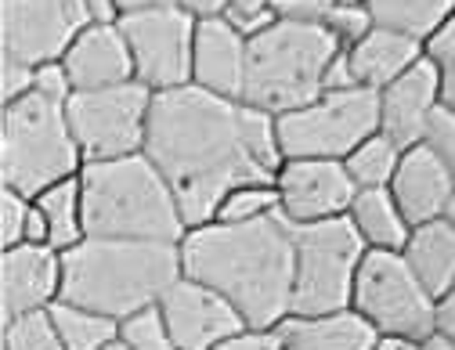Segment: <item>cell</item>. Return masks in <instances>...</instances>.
<instances>
[{
    "mask_svg": "<svg viewBox=\"0 0 455 350\" xmlns=\"http://www.w3.org/2000/svg\"><path fill=\"white\" fill-rule=\"evenodd\" d=\"M196 26L181 4L145 8L120 19V29L131 44L134 80L148 91H178L192 84V54H196Z\"/></svg>",
    "mask_w": 455,
    "mask_h": 350,
    "instance_id": "obj_11",
    "label": "cell"
},
{
    "mask_svg": "<svg viewBox=\"0 0 455 350\" xmlns=\"http://www.w3.org/2000/svg\"><path fill=\"white\" fill-rule=\"evenodd\" d=\"M402 253L437 300L455 285V227L444 217L416 224Z\"/></svg>",
    "mask_w": 455,
    "mask_h": 350,
    "instance_id": "obj_22",
    "label": "cell"
},
{
    "mask_svg": "<svg viewBox=\"0 0 455 350\" xmlns=\"http://www.w3.org/2000/svg\"><path fill=\"white\" fill-rule=\"evenodd\" d=\"M351 87H358V80H355V69H351L347 47H339L336 58L329 62V69H325V91H351Z\"/></svg>",
    "mask_w": 455,
    "mask_h": 350,
    "instance_id": "obj_39",
    "label": "cell"
},
{
    "mask_svg": "<svg viewBox=\"0 0 455 350\" xmlns=\"http://www.w3.org/2000/svg\"><path fill=\"white\" fill-rule=\"evenodd\" d=\"M423 346H427V350H455V339H448V336L434 332L430 339H423Z\"/></svg>",
    "mask_w": 455,
    "mask_h": 350,
    "instance_id": "obj_45",
    "label": "cell"
},
{
    "mask_svg": "<svg viewBox=\"0 0 455 350\" xmlns=\"http://www.w3.org/2000/svg\"><path fill=\"white\" fill-rule=\"evenodd\" d=\"M376 94H379V134H387L397 148L423 145L434 112L444 105L437 66L427 54L405 76H397L394 84H387Z\"/></svg>",
    "mask_w": 455,
    "mask_h": 350,
    "instance_id": "obj_15",
    "label": "cell"
},
{
    "mask_svg": "<svg viewBox=\"0 0 455 350\" xmlns=\"http://www.w3.org/2000/svg\"><path fill=\"white\" fill-rule=\"evenodd\" d=\"M402 152H405V148H397V145H394L387 134H379V131H376L372 138H365V141L344 159L355 188H390L394 170H397V163H402Z\"/></svg>",
    "mask_w": 455,
    "mask_h": 350,
    "instance_id": "obj_27",
    "label": "cell"
},
{
    "mask_svg": "<svg viewBox=\"0 0 455 350\" xmlns=\"http://www.w3.org/2000/svg\"><path fill=\"white\" fill-rule=\"evenodd\" d=\"M62 66L73 80L76 91H101V87H116L134 80V58L131 44L116 26H98L91 22L73 47L62 54Z\"/></svg>",
    "mask_w": 455,
    "mask_h": 350,
    "instance_id": "obj_18",
    "label": "cell"
},
{
    "mask_svg": "<svg viewBox=\"0 0 455 350\" xmlns=\"http://www.w3.org/2000/svg\"><path fill=\"white\" fill-rule=\"evenodd\" d=\"M293 246H297V274H293L290 314H325L351 307L358 267L369 253L351 217L293 224Z\"/></svg>",
    "mask_w": 455,
    "mask_h": 350,
    "instance_id": "obj_7",
    "label": "cell"
},
{
    "mask_svg": "<svg viewBox=\"0 0 455 350\" xmlns=\"http://www.w3.org/2000/svg\"><path fill=\"white\" fill-rule=\"evenodd\" d=\"M437 332L455 339V285L437 300Z\"/></svg>",
    "mask_w": 455,
    "mask_h": 350,
    "instance_id": "obj_42",
    "label": "cell"
},
{
    "mask_svg": "<svg viewBox=\"0 0 455 350\" xmlns=\"http://www.w3.org/2000/svg\"><path fill=\"white\" fill-rule=\"evenodd\" d=\"M427 58L437 66L441 76V101L455 108V15L427 40Z\"/></svg>",
    "mask_w": 455,
    "mask_h": 350,
    "instance_id": "obj_32",
    "label": "cell"
},
{
    "mask_svg": "<svg viewBox=\"0 0 455 350\" xmlns=\"http://www.w3.org/2000/svg\"><path fill=\"white\" fill-rule=\"evenodd\" d=\"M87 26L84 0H0V51L26 66L62 62Z\"/></svg>",
    "mask_w": 455,
    "mask_h": 350,
    "instance_id": "obj_12",
    "label": "cell"
},
{
    "mask_svg": "<svg viewBox=\"0 0 455 350\" xmlns=\"http://www.w3.org/2000/svg\"><path fill=\"white\" fill-rule=\"evenodd\" d=\"M47 220V246L59 253L73 250L76 243L87 239V224H84V192H80V173L66 178L59 185H51L33 199Z\"/></svg>",
    "mask_w": 455,
    "mask_h": 350,
    "instance_id": "obj_24",
    "label": "cell"
},
{
    "mask_svg": "<svg viewBox=\"0 0 455 350\" xmlns=\"http://www.w3.org/2000/svg\"><path fill=\"white\" fill-rule=\"evenodd\" d=\"M379 131V94L369 87L325 91L304 108L278 115V141L286 159H339Z\"/></svg>",
    "mask_w": 455,
    "mask_h": 350,
    "instance_id": "obj_8",
    "label": "cell"
},
{
    "mask_svg": "<svg viewBox=\"0 0 455 350\" xmlns=\"http://www.w3.org/2000/svg\"><path fill=\"white\" fill-rule=\"evenodd\" d=\"M80 192L87 235L156 243H181L188 235L174 188L145 152L84 163Z\"/></svg>",
    "mask_w": 455,
    "mask_h": 350,
    "instance_id": "obj_4",
    "label": "cell"
},
{
    "mask_svg": "<svg viewBox=\"0 0 455 350\" xmlns=\"http://www.w3.org/2000/svg\"><path fill=\"white\" fill-rule=\"evenodd\" d=\"M4 350H66L51 307L4 318Z\"/></svg>",
    "mask_w": 455,
    "mask_h": 350,
    "instance_id": "obj_28",
    "label": "cell"
},
{
    "mask_svg": "<svg viewBox=\"0 0 455 350\" xmlns=\"http://www.w3.org/2000/svg\"><path fill=\"white\" fill-rule=\"evenodd\" d=\"M275 4V15L286 19V22H315V26H325L329 12L339 4V0H271Z\"/></svg>",
    "mask_w": 455,
    "mask_h": 350,
    "instance_id": "obj_35",
    "label": "cell"
},
{
    "mask_svg": "<svg viewBox=\"0 0 455 350\" xmlns=\"http://www.w3.org/2000/svg\"><path fill=\"white\" fill-rule=\"evenodd\" d=\"M444 220L455 227V192H451V199H448V206H444Z\"/></svg>",
    "mask_w": 455,
    "mask_h": 350,
    "instance_id": "obj_46",
    "label": "cell"
},
{
    "mask_svg": "<svg viewBox=\"0 0 455 350\" xmlns=\"http://www.w3.org/2000/svg\"><path fill=\"white\" fill-rule=\"evenodd\" d=\"M278 213V192L275 185H243L235 192H228V199L220 203L213 220H228V224H243V220H257Z\"/></svg>",
    "mask_w": 455,
    "mask_h": 350,
    "instance_id": "obj_30",
    "label": "cell"
},
{
    "mask_svg": "<svg viewBox=\"0 0 455 350\" xmlns=\"http://www.w3.org/2000/svg\"><path fill=\"white\" fill-rule=\"evenodd\" d=\"M29 213H33V199L4 185V195H0V243H4V250L26 243Z\"/></svg>",
    "mask_w": 455,
    "mask_h": 350,
    "instance_id": "obj_33",
    "label": "cell"
},
{
    "mask_svg": "<svg viewBox=\"0 0 455 350\" xmlns=\"http://www.w3.org/2000/svg\"><path fill=\"white\" fill-rule=\"evenodd\" d=\"M423 141H427V145L437 152V159L448 166L451 181H455V108L441 105V108L434 112L430 131H427V138H423Z\"/></svg>",
    "mask_w": 455,
    "mask_h": 350,
    "instance_id": "obj_34",
    "label": "cell"
},
{
    "mask_svg": "<svg viewBox=\"0 0 455 350\" xmlns=\"http://www.w3.org/2000/svg\"><path fill=\"white\" fill-rule=\"evenodd\" d=\"M181 267L188 278L232 300L250 329H275L293 311L297 246L293 224L282 210L243 224L210 220L188 227L181 239Z\"/></svg>",
    "mask_w": 455,
    "mask_h": 350,
    "instance_id": "obj_2",
    "label": "cell"
},
{
    "mask_svg": "<svg viewBox=\"0 0 455 350\" xmlns=\"http://www.w3.org/2000/svg\"><path fill=\"white\" fill-rule=\"evenodd\" d=\"M347 217L358 227V235L365 239L369 250H397L402 253L409 235H412V224L405 220L402 206L394 203L390 188H358Z\"/></svg>",
    "mask_w": 455,
    "mask_h": 350,
    "instance_id": "obj_23",
    "label": "cell"
},
{
    "mask_svg": "<svg viewBox=\"0 0 455 350\" xmlns=\"http://www.w3.org/2000/svg\"><path fill=\"white\" fill-rule=\"evenodd\" d=\"M84 4H87L91 22H98V26H116L124 19L120 0H84Z\"/></svg>",
    "mask_w": 455,
    "mask_h": 350,
    "instance_id": "obj_41",
    "label": "cell"
},
{
    "mask_svg": "<svg viewBox=\"0 0 455 350\" xmlns=\"http://www.w3.org/2000/svg\"><path fill=\"white\" fill-rule=\"evenodd\" d=\"M423 54H427L423 40L387 29V26H376L355 47H347L355 80H358V87H369V91H383L397 76H405Z\"/></svg>",
    "mask_w": 455,
    "mask_h": 350,
    "instance_id": "obj_21",
    "label": "cell"
},
{
    "mask_svg": "<svg viewBox=\"0 0 455 350\" xmlns=\"http://www.w3.org/2000/svg\"><path fill=\"white\" fill-rule=\"evenodd\" d=\"M217 350H286L278 329H243L232 339H224Z\"/></svg>",
    "mask_w": 455,
    "mask_h": 350,
    "instance_id": "obj_38",
    "label": "cell"
},
{
    "mask_svg": "<svg viewBox=\"0 0 455 350\" xmlns=\"http://www.w3.org/2000/svg\"><path fill=\"white\" fill-rule=\"evenodd\" d=\"M325 29L339 40V47H355L365 33L376 29V19H372L365 0H339L325 19Z\"/></svg>",
    "mask_w": 455,
    "mask_h": 350,
    "instance_id": "obj_31",
    "label": "cell"
},
{
    "mask_svg": "<svg viewBox=\"0 0 455 350\" xmlns=\"http://www.w3.org/2000/svg\"><path fill=\"white\" fill-rule=\"evenodd\" d=\"M372 350H427V346L423 339H409V336H379Z\"/></svg>",
    "mask_w": 455,
    "mask_h": 350,
    "instance_id": "obj_43",
    "label": "cell"
},
{
    "mask_svg": "<svg viewBox=\"0 0 455 350\" xmlns=\"http://www.w3.org/2000/svg\"><path fill=\"white\" fill-rule=\"evenodd\" d=\"M286 350H372L379 332L355 307L325 314H290L278 325Z\"/></svg>",
    "mask_w": 455,
    "mask_h": 350,
    "instance_id": "obj_20",
    "label": "cell"
},
{
    "mask_svg": "<svg viewBox=\"0 0 455 350\" xmlns=\"http://www.w3.org/2000/svg\"><path fill=\"white\" fill-rule=\"evenodd\" d=\"M33 91L44 94V98H51V101H62V105L76 94V87H73V80H69V73H66L62 62H44V66H36V84H33Z\"/></svg>",
    "mask_w": 455,
    "mask_h": 350,
    "instance_id": "obj_36",
    "label": "cell"
},
{
    "mask_svg": "<svg viewBox=\"0 0 455 350\" xmlns=\"http://www.w3.org/2000/svg\"><path fill=\"white\" fill-rule=\"evenodd\" d=\"M120 339L131 350H181L178 339L170 336V329H166V318H163L159 304L156 307H145V311H138L131 318H124Z\"/></svg>",
    "mask_w": 455,
    "mask_h": 350,
    "instance_id": "obj_29",
    "label": "cell"
},
{
    "mask_svg": "<svg viewBox=\"0 0 455 350\" xmlns=\"http://www.w3.org/2000/svg\"><path fill=\"white\" fill-rule=\"evenodd\" d=\"M166 4H178V0H120V12H145V8H166Z\"/></svg>",
    "mask_w": 455,
    "mask_h": 350,
    "instance_id": "obj_44",
    "label": "cell"
},
{
    "mask_svg": "<svg viewBox=\"0 0 455 350\" xmlns=\"http://www.w3.org/2000/svg\"><path fill=\"white\" fill-rule=\"evenodd\" d=\"M84 170V152L73 138L62 101H51L36 91L4 105L0 123V173L4 185L36 199L51 185L76 178Z\"/></svg>",
    "mask_w": 455,
    "mask_h": 350,
    "instance_id": "obj_6",
    "label": "cell"
},
{
    "mask_svg": "<svg viewBox=\"0 0 455 350\" xmlns=\"http://www.w3.org/2000/svg\"><path fill=\"white\" fill-rule=\"evenodd\" d=\"M365 4L376 26L409 33L423 44L455 15V0H365Z\"/></svg>",
    "mask_w": 455,
    "mask_h": 350,
    "instance_id": "obj_25",
    "label": "cell"
},
{
    "mask_svg": "<svg viewBox=\"0 0 455 350\" xmlns=\"http://www.w3.org/2000/svg\"><path fill=\"white\" fill-rule=\"evenodd\" d=\"M278 210L290 224L347 217L358 188L339 159H286L275 173Z\"/></svg>",
    "mask_w": 455,
    "mask_h": 350,
    "instance_id": "obj_13",
    "label": "cell"
},
{
    "mask_svg": "<svg viewBox=\"0 0 455 350\" xmlns=\"http://www.w3.org/2000/svg\"><path fill=\"white\" fill-rule=\"evenodd\" d=\"M159 311L181 350H217L224 339L250 329L232 300H224L217 289L188 274H181L166 289V297L159 300Z\"/></svg>",
    "mask_w": 455,
    "mask_h": 350,
    "instance_id": "obj_14",
    "label": "cell"
},
{
    "mask_svg": "<svg viewBox=\"0 0 455 350\" xmlns=\"http://www.w3.org/2000/svg\"><path fill=\"white\" fill-rule=\"evenodd\" d=\"M4 105L26 98L36 84V66H26V62H15V58H4Z\"/></svg>",
    "mask_w": 455,
    "mask_h": 350,
    "instance_id": "obj_37",
    "label": "cell"
},
{
    "mask_svg": "<svg viewBox=\"0 0 455 350\" xmlns=\"http://www.w3.org/2000/svg\"><path fill=\"white\" fill-rule=\"evenodd\" d=\"M451 192H455L451 173L427 141L402 152V163H397L394 181H390V195L402 206V213L412 227L444 217Z\"/></svg>",
    "mask_w": 455,
    "mask_h": 350,
    "instance_id": "obj_19",
    "label": "cell"
},
{
    "mask_svg": "<svg viewBox=\"0 0 455 350\" xmlns=\"http://www.w3.org/2000/svg\"><path fill=\"white\" fill-rule=\"evenodd\" d=\"M145 155L174 188L188 227L210 224L228 192L243 185H275V173L250 152L246 105L196 84L156 94Z\"/></svg>",
    "mask_w": 455,
    "mask_h": 350,
    "instance_id": "obj_1",
    "label": "cell"
},
{
    "mask_svg": "<svg viewBox=\"0 0 455 350\" xmlns=\"http://www.w3.org/2000/svg\"><path fill=\"white\" fill-rule=\"evenodd\" d=\"M152 101H156V91H148L138 80L101 87V91H76L66 101V115H69L73 138L84 152V163L124 159V155L145 152Z\"/></svg>",
    "mask_w": 455,
    "mask_h": 350,
    "instance_id": "obj_10",
    "label": "cell"
},
{
    "mask_svg": "<svg viewBox=\"0 0 455 350\" xmlns=\"http://www.w3.org/2000/svg\"><path fill=\"white\" fill-rule=\"evenodd\" d=\"M351 307L372 322L379 336H409V339H430L437 332V297L419 282L405 253L397 250H369Z\"/></svg>",
    "mask_w": 455,
    "mask_h": 350,
    "instance_id": "obj_9",
    "label": "cell"
},
{
    "mask_svg": "<svg viewBox=\"0 0 455 350\" xmlns=\"http://www.w3.org/2000/svg\"><path fill=\"white\" fill-rule=\"evenodd\" d=\"M246 51L250 40L228 19H203L196 26V54H192V84L243 101L246 87Z\"/></svg>",
    "mask_w": 455,
    "mask_h": 350,
    "instance_id": "obj_17",
    "label": "cell"
},
{
    "mask_svg": "<svg viewBox=\"0 0 455 350\" xmlns=\"http://www.w3.org/2000/svg\"><path fill=\"white\" fill-rule=\"evenodd\" d=\"M339 40L315 22L275 19L264 33L250 36L243 101L271 115H286L325 94V69Z\"/></svg>",
    "mask_w": 455,
    "mask_h": 350,
    "instance_id": "obj_5",
    "label": "cell"
},
{
    "mask_svg": "<svg viewBox=\"0 0 455 350\" xmlns=\"http://www.w3.org/2000/svg\"><path fill=\"white\" fill-rule=\"evenodd\" d=\"M181 274V243L87 235L62 253V300L124 322L156 307Z\"/></svg>",
    "mask_w": 455,
    "mask_h": 350,
    "instance_id": "obj_3",
    "label": "cell"
},
{
    "mask_svg": "<svg viewBox=\"0 0 455 350\" xmlns=\"http://www.w3.org/2000/svg\"><path fill=\"white\" fill-rule=\"evenodd\" d=\"M105 350H131V346H127L124 339H116V343H112V346H105Z\"/></svg>",
    "mask_w": 455,
    "mask_h": 350,
    "instance_id": "obj_47",
    "label": "cell"
},
{
    "mask_svg": "<svg viewBox=\"0 0 455 350\" xmlns=\"http://www.w3.org/2000/svg\"><path fill=\"white\" fill-rule=\"evenodd\" d=\"M51 314H54V325H59L66 350H105L120 339L124 322L108 318L101 311H91V307H80L69 300H54Z\"/></svg>",
    "mask_w": 455,
    "mask_h": 350,
    "instance_id": "obj_26",
    "label": "cell"
},
{
    "mask_svg": "<svg viewBox=\"0 0 455 350\" xmlns=\"http://www.w3.org/2000/svg\"><path fill=\"white\" fill-rule=\"evenodd\" d=\"M62 300V253L47 243H22L0 260V311L4 318L44 311Z\"/></svg>",
    "mask_w": 455,
    "mask_h": 350,
    "instance_id": "obj_16",
    "label": "cell"
},
{
    "mask_svg": "<svg viewBox=\"0 0 455 350\" xmlns=\"http://www.w3.org/2000/svg\"><path fill=\"white\" fill-rule=\"evenodd\" d=\"M178 4L192 15V19H224L228 8H232V0H178Z\"/></svg>",
    "mask_w": 455,
    "mask_h": 350,
    "instance_id": "obj_40",
    "label": "cell"
}]
</instances>
